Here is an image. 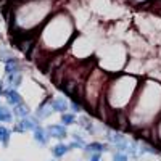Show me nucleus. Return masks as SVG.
<instances>
[{"mask_svg":"<svg viewBox=\"0 0 161 161\" xmlns=\"http://www.w3.org/2000/svg\"><path fill=\"white\" fill-rule=\"evenodd\" d=\"M47 134L50 136V139H57L60 142H63L66 137H68V129H66L61 123H55V124H48L45 127Z\"/></svg>","mask_w":161,"mask_h":161,"instance_id":"nucleus-1","label":"nucleus"},{"mask_svg":"<svg viewBox=\"0 0 161 161\" xmlns=\"http://www.w3.org/2000/svg\"><path fill=\"white\" fill-rule=\"evenodd\" d=\"M50 106H52L53 113L64 114V113H68V110H69V102L66 100L64 97H55V98H50Z\"/></svg>","mask_w":161,"mask_h":161,"instance_id":"nucleus-2","label":"nucleus"},{"mask_svg":"<svg viewBox=\"0 0 161 161\" xmlns=\"http://www.w3.org/2000/svg\"><path fill=\"white\" fill-rule=\"evenodd\" d=\"M110 150V145L108 143H105V142H90V143H87L86 147H84V152L90 156L92 153H100V155H103V153H106Z\"/></svg>","mask_w":161,"mask_h":161,"instance_id":"nucleus-3","label":"nucleus"},{"mask_svg":"<svg viewBox=\"0 0 161 161\" xmlns=\"http://www.w3.org/2000/svg\"><path fill=\"white\" fill-rule=\"evenodd\" d=\"M52 114H53V110H52V106H50V98H47V100H44L42 103L37 106L34 116H36L39 121H44V119L50 118Z\"/></svg>","mask_w":161,"mask_h":161,"instance_id":"nucleus-4","label":"nucleus"},{"mask_svg":"<svg viewBox=\"0 0 161 161\" xmlns=\"http://www.w3.org/2000/svg\"><path fill=\"white\" fill-rule=\"evenodd\" d=\"M16 74H21V64H19V60L11 57L8 61H5V77L7 76H16Z\"/></svg>","mask_w":161,"mask_h":161,"instance_id":"nucleus-5","label":"nucleus"},{"mask_svg":"<svg viewBox=\"0 0 161 161\" xmlns=\"http://www.w3.org/2000/svg\"><path fill=\"white\" fill-rule=\"evenodd\" d=\"M18 126L21 127L23 132H26V130H32L34 132L40 126V123H39V119L36 116H28V118H24V119H19L18 121Z\"/></svg>","mask_w":161,"mask_h":161,"instance_id":"nucleus-6","label":"nucleus"},{"mask_svg":"<svg viewBox=\"0 0 161 161\" xmlns=\"http://www.w3.org/2000/svg\"><path fill=\"white\" fill-rule=\"evenodd\" d=\"M3 97H5L7 103H8V105H11V106H16V105L23 103V97H21V93H19L18 90H15V89H5Z\"/></svg>","mask_w":161,"mask_h":161,"instance_id":"nucleus-7","label":"nucleus"},{"mask_svg":"<svg viewBox=\"0 0 161 161\" xmlns=\"http://www.w3.org/2000/svg\"><path fill=\"white\" fill-rule=\"evenodd\" d=\"M32 137H34V140H36L40 147H45V145H48V142H50V136L47 134V130H45L44 126H39V127L32 132Z\"/></svg>","mask_w":161,"mask_h":161,"instance_id":"nucleus-8","label":"nucleus"},{"mask_svg":"<svg viewBox=\"0 0 161 161\" xmlns=\"http://www.w3.org/2000/svg\"><path fill=\"white\" fill-rule=\"evenodd\" d=\"M71 150H69V147H68V143H63V142H58V143H55L52 147V155H53V158L55 159H61L63 156H66Z\"/></svg>","mask_w":161,"mask_h":161,"instance_id":"nucleus-9","label":"nucleus"},{"mask_svg":"<svg viewBox=\"0 0 161 161\" xmlns=\"http://www.w3.org/2000/svg\"><path fill=\"white\" fill-rule=\"evenodd\" d=\"M11 113H13V116H16L18 119H24V118L31 116V108L23 102V103H19V105H16V106H13Z\"/></svg>","mask_w":161,"mask_h":161,"instance_id":"nucleus-10","label":"nucleus"},{"mask_svg":"<svg viewBox=\"0 0 161 161\" xmlns=\"http://www.w3.org/2000/svg\"><path fill=\"white\" fill-rule=\"evenodd\" d=\"M79 126L82 127V130H86L87 134H90V136H93V134L97 132L95 124L92 123V119H90L89 116H80V119H79Z\"/></svg>","mask_w":161,"mask_h":161,"instance_id":"nucleus-11","label":"nucleus"},{"mask_svg":"<svg viewBox=\"0 0 161 161\" xmlns=\"http://www.w3.org/2000/svg\"><path fill=\"white\" fill-rule=\"evenodd\" d=\"M10 137H11V130L5 126L0 124V143H2L3 148H7L8 143H10Z\"/></svg>","mask_w":161,"mask_h":161,"instance_id":"nucleus-12","label":"nucleus"},{"mask_svg":"<svg viewBox=\"0 0 161 161\" xmlns=\"http://www.w3.org/2000/svg\"><path fill=\"white\" fill-rule=\"evenodd\" d=\"M13 113L10 108H7V106L0 105V123H13Z\"/></svg>","mask_w":161,"mask_h":161,"instance_id":"nucleus-13","label":"nucleus"},{"mask_svg":"<svg viewBox=\"0 0 161 161\" xmlns=\"http://www.w3.org/2000/svg\"><path fill=\"white\" fill-rule=\"evenodd\" d=\"M60 123H61L64 127L73 126V124L77 123V116H76L74 113H64V114H61V121H60Z\"/></svg>","mask_w":161,"mask_h":161,"instance_id":"nucleus-14","label":"nucleus"},{"mask_svg":"<svg viewBox=\"0 0 161 161\" xmlns=\"http://www.w3.org/2000/svg\"><path fill=\"white\" fill-rule=\"evenodd\" d=\"M69 108H71V113L77 114V113L82 111V105H80V102L77 98H71L69 100Z\"/></svg>","mask_w":161,"mask_h":161,"instance_id":"nucleus-15","label":"nucleus"},{"mask_svg":"<svg viewBox=\"0 0 161 161\" xmlns=\"http://www.w3.org/2000/svg\"><path fill=\"white\" fill-rule=\"evenodd\" d=\"M111 161H129V156L126 153H121V152H114L111 156Z\"/></svg>","mask_w":161,"mask_h":161,"instance_id":"nucleus-16","label":"nucleus"},{"mask_svg":"<svg viewBox=\"0 0 161 161\" xmlns=\"http://www.w3.org/2000/svg\"><path fill=\"white\" fill-rule=\"evenodd\" d=\"M89 161H102V155L100 153H92L89 156Z\"/></svg>","mask_w":161,"mask_h":161,"instance_id":"nucleus-17","label":"nucleus"},{"mask_svg":"<svg viewBox=\"0 0 161 161\" xmlns=\"http://www.w3.org/2000/svg\"><path fill=\"white\" fill-rule=\"evenodd\" d=\"M5 82H3V80L2 79H0V95H3V92H5Z\"/></svg>","mask_w":161,"mask_h":161,"instance_id":"nucleus-18","label":"nucleus"},{"mask_svg":"<svg viewBox=\"0 0 161 161\" xmlns=\"http://www.w3.org/2000/svg\"><path fill=\"white\" fill-rule=\"evenodd\" d=\"M50 161H55V159H50Z\"/></svg>","mask_w":161,"mask_h":161,"instance_id":"nucleus-19","label":"nucleus"}]
</instances>
